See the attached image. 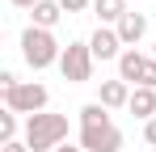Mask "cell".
<instances>
[{
  "label": "cell",
  "instance_id": "obj_1",
  "mask_svg": "<svg viewBox=\"0 0 156 152\" xmlns=\"http://www.w3.org/2000/svg\"><path fill=\"white\" fill-rule=\"evenodd\" d=\"M21 59H26L34 72H42V68H51V63L63 59V47H59V38H55L51 30L26 25V30H21Z\"/></svg>",
  "mask_w": 156,
  "mask_h": 152
},
{
  "label": "cell",
  "instance_id": "obj_2",
  "mask_svg": "<svg viewBox=\"0 0 156 152\" xmlns=\"http://www.w3.org/2000/svg\"><path fill=\"white\" fill-rule=\"evenodd\" d=\"M26 144H30V152H55L59 144H68V118L47 114V110L26 118Z\"/></svg>",
  "mask_w": 156,
  "mask_h": 152
},
{
  "label": "cell",
  "instance_id": "obj_3",
  "mask_svg": "<svg viewBox=\"0 0 156 152\" xmlns=\"http://www.w3.org/2000/svg\"><path fill=\"white\" fill-rule=\"evenodd\" d=\"M47 101H51L47 85H38V80H21L17 89H9V93H4V110L34 118V114H42V110H47Z\"/></svg>",
  "mask_w": 156,
  "mask_h": 152
},
{
  "label": "cell",
  "instance_id": "obj_4",
  "mask_svg": "<svg viewBox=\"0 0 156 152\" xmlns=\"http://www.w3.org/2000/svg\"><path fill=\"white\" fill-rule=\"evenodd\" d=\"M59 72H63V80H72V85H84L93 76V51H89V42H68L63 47V59H59Z\"/></svg>",
  "mask_w": 156,
  "mask_h": 152
},
{
  "label": "cell",
  "instance_id": "obj_5",
  "mask_svg": "<svg viewBox=\"0 0 156 152\" xmlns=\"http://www.w3.org/2000/svg\"><path fill=\"white\" fill-rule=\"evenodd\" d=\"M80 148L84 152H122V131L114 123L105 127H80Z\"/></svg>",
  "mask_w": 156,
  "mask_h": 152
},
{
  "label": "cell",
  "instance_id": "obj_6",
  "mask_svg": "<svg viewBox=\"0 0 156 152\" xmlns=\"http://www.w3.org/2000/svg\"><path fill=\"white\" fill-rule=\"evenodd\" d=\"M89 51H93V59H122V38H118V30L114 25H97L93 30V38H89Z\"/></svg>",
  "mask_w": 156,
  "mask_h": 152
},
{
  "label": "cell",
  "instance_id": "obj_7",
  "mask_svg": "<svg viewBox=\"0 0 156 152\" xmlns=\"http://www.w3.org/2000/svg\"><path fill=\"white\" fill-rule=\"evenodd\" d=\"M97 101H101L105 110H122V106H131V85L127 80H101V89H97Z\"/></svg>",
  "mask_w": 156,
  "mask_h": 152
},
{
  "label": "cell",
  "instance_id": "obj_8",
  "mask_svg": "<svg viewBox=\"0 0 156 152\" xmlns=\"http://www.w3.org/2000/svg\"><path fill=\"white\" fill-rule=\"evenodd\" d=\"M144 68H148V55L135 51V47H127V51H122V59H118V80L139 85V80H144Z\"/></svg>",
  "mask_w": 156,
  "mask_h": 152
},
{
  "label": "cell",
  "instance_id": "obj_9",
  "mask_svg": "<svg viewBox=\"0 0 156 152\" xmlns=\"http://www.w3.org/2000/svg\"><path fill=\"white\" fill-rule=\"evenodd\" d=\"M114 30H118V38H122V47H139V38L148 34V17H144V13H127L122 21L114 25Z\"/></svg>",
  "mask_w": 156,
  "mask_h": 152
},
{
  "label": "cell",
  "instance_id": "obj_10",
  "mask_svg": "<svg viewBox=\"0 0 156 152\" xmlns=\"http://www.w3.org/2000/svg\"><path fill=\"white\" fill-rule=\"evenodd\" d=\"M93 13L101 17V25H118L131 13V0H93Z\"/></svg>",
  "mask_w": 156,
  "mask_h": 152
},
{
  "label": "cell",
  "instance_id": "obj_11",
  "mask_svg": "<svg viewBox=\"0 0 156 152\" xmlns=\"http://www.w3.org/2000/svg\"><path fill=\"white\" fill-rule=\"evenodd\" d=\"M135 118H144V123H152L156 118V89H135L131 93V106H127Z\"/></svg>",
  "mask_w": 156,
  "mask_h": 152
},
{
  "label": "cell",
  "instance_id": "obj_12",
  "mask_svg": "<svg viewBox=\"0 0 156 152\" xmlns=\"http://www.w3.org/2000/svg\"><path fill=\"white\" fill-rule=\"evenodd\" d=\"M30 13H34V25H38V30H55V25H59V17H63L59 0H38Z\"/></svg>",
  "mask_w": 156,
  "mask_h": 152
},
{
  "label": "cell",
  "instance_id": "obj_13",
  "mask_svg": "<svg viewBox=\"0 0 156 152\" xmlns=\"http://www.w3.org/2000/svg\"><path fill=\"white\" fill-rule=\"evenodd\" d=\"M105 123H110V110H105L101 101H89L80 110V127H105Z\"/></svg>",
  "mask_w": 156,
  "mask_h": 152
},
{
  "label": "cell",
  "instance_id": "obj_14",
  "mask_svg": "<svg viewBox=\"0 0 156 152\" xmlns=\"http://www.w3.org/2000/svg\"><path fill=\"white\" fill-rule=\"evenodd\" d=\"M13 139H17V114L4 110L0 114V144H13Z\"/></svg>",
  "mask_w": 156,
  "mask_h": 152
},
{
  "label": "cell",
  "instance_id": "obj_15",
  "mask_svg": "<svg viewBox=\"0 0 156 152\" xmlns=\"http://www.w3.org/2000/svg\"><path fill=\"white\" fill-rule=\"evenodd\" d=\"M139 89H156V59H148V68H144V80H139Z\"/></svg>",
  "mask_w": 156,
  "mask_h": 152
},
{
  "label": "cell",
  "instance_id": "obj_16",
  "mask_svg": "<svg viewBox=\"0 0 156 152\" xmlns=\"http://www.w3.org/2000/svg\"><path fill=\"white\" fill-rule=\"evenodd\" d=\"M89 4H93V0H59V9H63V13H84Z\"/></svg>",
  "mask_w": 156,
  "mask_h": 152
},
{
  "label": "cell",
  "instance_id": "obj_17",
  "mask_svg": "<svg viewBox=\"0 0 156 152\" xmlns=\"http://www.w3.org/2000/svg\"><path fill=\"white\" fill-rule=\"evenodd\" d=\"M0 152H30L26 139H13V144H0Z\"/></svg>",
  "mask_w": 156,
  "mask_h": 152
},
{
  "label": "cell",
  "instance_id": "obj_18",
  "mask_svg": "<svg viewBox=\"0 0 156 152\" xmlns=\"http://www.w3.org/2000/svg\"><path fill=\"white\" fill-rule=\"evenodd\" d=\"M144 139H148V144L156 148V118H152V123H144Z\"/></svg>",
  "mask_w": 156,
  "mask_h": 152
},
{
  "label": "cell",
  "instance_id": "obj_19",
  "mask_svg": "<svg viewBox=\"0 0 156 152\" xmlns=\"http://www.w3.org/2000/svg\"><path fill=\"white\" fill-rule=\"evenodd\" d=\"M55 152H84V148H80V144H59Z\"/></svg>",
  "mask_w": 156,
  "mask_h": 152
},
{
  "label": "cell",
  "instance_id": "obj_20",
  "mask_svg": "<svg viewBox=\"0 0 156 152\" xmlns=\"http://www.w3.org/2000/svg\"><path fill=\"white\" fill-rule=\"evenodd\" d=\"M13 4H17V9H34L38 0H13Z\"/></svg>",
  "mask_w": 156,
  "mask_h": 152
},
{
  "label": "cell",
  "instance_id": "obj_21",
  "mask_svg": "<svg viewBox=\"0 0 156 152\" xmlns=\"http://www.w3.org/2000/svg\"><path fill=\"white\" fill-rule=\"evenodd\" d=\"M152 59H156V47H152Z\"/></svg>",
  "mask_w": 156,
  "mask_h": 152
}]
</instances>
